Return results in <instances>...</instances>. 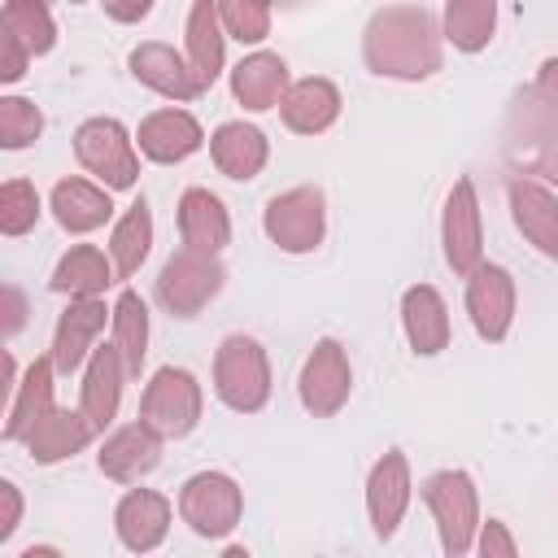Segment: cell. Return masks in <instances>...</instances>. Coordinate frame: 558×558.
Wrapping results in <instances>:
<instances>
[{"label": "cell", "instance_id": "1", "mask_svg": "<svg viewBox=\"0 0 558 558\" xmlns=\"http://www.w3.org/2000/svg\"><path fill=\"white\" fill-rule=\"evenodd\" d=\"M366 61L375 74L423 78L440 65L436 31L423 9H384L366 26Z\"/></svg>", "mask_w": 558, "mask_h": 558}, {"label": "cell", "instance_id": "2", "mask_svg": "<svg viewBox=\"0 0 558 558\" xmlns=\"http://www.w3.org/2000/svg\"><path fill=\"white\" fill-rule=\"evenodd\" d=\"M214 384L231 410H262V401L270 397V371H266V353L257 349V340L227 336L214 357Z\"/></svg>", "mask_w": 558, "mask_h": 558}, {"label": "cell", "instance_id": "3", "mask_svg": "<svg viewBox=\"0 0 558 558\" xmlns=\"http://www.w3.org/2000/svg\"><path fill=\"white\" fill-rule=\"evenodd\" d=\"M218 288H222V266L214 262V253H201V248L174 253L157 279L166 310L179 318H192L209 296H218Z\"/></svg>", "mask_w": 558, "mask_h": 558}, {"label": "cell", "instance_id": "4", "mask_svg": "<svg viewBox=\"0 0 558 558\" xmlns=\"http://www.w3.org/2000/svg\"><path fill=\"white\" fill-rule=\"evenodd\" d=\"M140 414H144V423L157 436H183V432H192V423L201 414V388H196V379L187 371L161 366L153 375V384L144 388Z\"/></svg>", "mask_w": 558, "mask_h": 558}, {"label": "cell", "instance_id": "5", "mask_svg": "<svg viewBox=\"0 0 558 558\" xmlns=\"http://www.w3.org/2000/svg\"><path fill=\"white\" fill-rule=\"evenodd\" d=\"M74 153H78V161H83L92 174H100L109 187H131V183H135L140 161H135V148H131L122 122H113V118H92V122H83V126L74 131Z\"/></svg>", "mask_w": 558, "mask_h": 558}, {"label": "cell", "instance_id": "6", "mask_svg": "<svg viewBox=\"0 0 558 558\" xmlns=\"http://www.w3.org/2000/svg\"><path fill=\"white\" fill-rule=\"evenodd\" d=\"M514 118H523V135L510 131V157L545 179H558V109L541 92H523L514 100Z\"/></svg>", "mask_w": 558, "mask_h": 558}, {"label": "cell", "instance_id": "7", "mask_svg": "<svg viewBox=\"0 0 558 558\" xmlns=\"http://www.w3.org/2000/svg\"><path fill=\"white\" fill-rule=\"evenodd\" d=\"M266 235L288 248L305 253L323 240V192L318 187H292L266 205Z\"/></svg>", "mask_w": 558, "mask_h": 558}, {"label": "cell", "instance_id": "8", "mask_svg": "<svg viewBox=\"0 0 558 558\" xmlns=\"http://www.w3.org/2000/svg\"><path fill=\"white\" fill-rule=\"evenodd\" d=\"M179 510L201 536H222L240 519V488L227 475H192L183 484Z\"/></svg>", "mask_w": 558, "mask_h": 558}, {"label": "cell", "instance_id": "9", "mask_svg": "<svg viewBox=\"0 0 558 558\" xmlns=\"http://www.w3.org/2000/svg\"><path fill=\"white\" fill-rule=\"evenodd\" d=\"M423 501L436 510L440 532H445V549L462 554L471 545V523H475V488L462 471H440L427 480Z\"/></svg>", "mask_w": 558, "mask_h": 558}, {"label": "cell", "instance_id": "10", "mask_svg": "<svg viewBox=\"0 0 558 558\" xmlns=\"http://www.w3.org/2000/svg\"><path fill=\"white\" fill-rule=\"evenodd\" d=\"M52 17L44 9V0H9L4 4V78H17L26 57L48 52L52 48Z\"/></svg>", "mask_w": 558, "mask_h": 558}, {"label": "cell", "instance_id": "11", "mask_svg": "<svg viewBox=\"0 0 558 558\" xmlns=\"http://www.w3.org/2000/svg\"><path fill=\"white\" fill-rule=\"evenodd\" d=\"M466 310L484 340H501L514 314V283L501 266H475L466 283Z\"/></svg>", "mask_w": 558, "mask_h": 558}, {"label": "cell", "instance_id": "12", "mask_svg": "<svg viewBox=\"0 0 558 558\" xmlns=\"http://www.w3.org/2000/svg\"><path fill=\"white\" fill-rule=\"evenodd\" d=\"M445 262L458 275H471L480 266V205L471 179H458L445 205Z\"/></svg>", "mask_w": 558, "mask_h": 558}, {"label": "cell", "instance_id": "13", "mask_svg": "<svg viewBox=\"0 0 558 558\" xmlns=\"http://www.w3.org/2000/svg\"><path fill=\"white\" fill-rule=\"evenodd\" d=\"M344 397H349V362H344V349L336 340H323L310 353L305 371H301V401L314 414H336Z\"/></svg>", "mask_w": 558, "mask_h": 558}, {"label": "cell", "instance_id": "14", "mask_svg": "<svg viewBox=\"0 0 558 558\" xmlns=\"http://www.w3.org/2000/svg\"><path fill=\"white\" fill-rule=\"evenodd\" d=\"M510 209L519 231L545 253L558 257V201L549 196V187H541L536 179H510Z\"/></svg>", "mask_w": 558, "mask_h": 558}, {"label": "cell", "instance_id": "15", "mask_svg": "<svg viewBox=\"0 0 558 558\" xmlns=\"http://www.w3.org/2000/svg\"><path fill=\"white\" fill-rule=\"evenodd\" d=\"M201 148V126L183 109H157L140 126V153L153 161H183Z\"/></svg>", "mask_w": 558, "mask_h": 558}, {"label": "cell", "instance_id": "16", "mask_svg": "<svg viewBox=\"0 0 558 558\" xmlns=\"http://www.w3.org/2000/svg\"><path fill=\"white\" fill-rule=\"evenodd\" d=\"M131 74H135L140 83H148L153 92L174 96V100L201 96V83H196L192 65H183V61L174 57V48H166V44H140V48L131 52Z\"/></svg>", "mask_w": 558, "mask_h": 558}, {"label": "cell", "instance_id": "17", "mask_svg": "<svg viewBox=\"0 0 558 558\" xmlns=\"http://www.w3.org/2000/svg\"><path fill=\"white\" fill-rule=\"evenodd\" d=\"M122 353L118 344H96L92 349V366L83 379V414L92 418V427H105L118 414V397H122Z\"/></svg>", "mask_w": 558, "mask_h": 558}, {"label": "cell", "instance_id": "18", "mask_svg": "<svg viewBox=\"0 0 558 558\" xmlns=\"http://www.w3.org/2000/svg\"><path fill=\"white\" fill-rule=\"evenodd\" d=\"M100 327H105V305L92 301V296L74 301V305L61 314L57 336H52V362H57L61 375L78 371V362H83V353L92 349V340H96Z\"/></svg>", "mask_w": 558, "mask_h": 558}, {"label": "cell", "instance_id": "19", "mask_svg": "<svg viewBox=\"0 0 558 558\" xmlns=\"http://www.w3.org/2000/svg\"><path fill=\"white\" fill-rule=\"evenodd\" d=\"M283 105V122L301 135H314V131H327L340 113V92L327 83V78H301L288 87V96L279 100Z\"/></svg>", "mask_w": 558, "mask_h": 558}, {"label": "cell", "instance_id": "20", "mask_svg": "<svg viewBox=\"0 0 558 558\" xmlns=\"http://www.w3.org/2000/svg\"><path fill=\"white\" fill-rule=\"evenodd\" d=\"M283 87H288V65L275 52H253L231 74V92L244 109H275Z\"/></svg>", "mask_w": 558, "mask_h": 558}, {"label": "cell", "instance_id": "21", "mask_svg": "<svg viewBox=\"0 0 558 558\" xmlns=\"http://www.w3.org/2000/svg\"><path fill=\"white\" fill-rule=\"evenodd\" d=\"M209 153H214L222 174L253 179L266 166V135L257 126H244V122H222L209 140Z\"/></svg>", "mask_w": 558, "mask_h": 558}, {"label": "cell", "instance_id": "22", "mask_svg": "<svg viewBox=\"0 0 558 558\" xmlns=\"http://www.w3.org/2000/svg\"><path fill=\"white\" fill-rule=\"evenodd\" d=\"M179 231H183V244L187 248H201V253H218L227 244V214L218 205V196H209L205 187H187L183 201H179Z\"/></svg>", "mask_w": 558, "mask_h": 558}, {"label": "cell", "instance_id": "23", "mask_svg": "<svg viewBox=\"0 0 558 558\" xmlns=\"http://www.w3.org/2000/svg\"><path fill=\"white\" fill-rule=\"evenodd\" d=\"M87 436H92V418L70 414V410H48L26 427V445L39 462H57V458L74 453L78 445H87Z\"/></svg>", "mask_w": 558, "mask_h": 558}, {"label": "cell", "instance_id": "24", "mask_svg": "<svg viewBox=\"0 0 558 558\" xmlns=\"http://www.w3.org/2000/svg\"><path fill=\"white\" fill-rule=\"evenodd\" d=\"M401 314H405V336H410L414 353H440L445 349L449 318H445V301L436 296V288H427V283L410 288L401 301Z\"/></svg>", "mask_w": 558, "mask_h": 558}, {"label": "cell", "instance_id": "25", "mask_svg": "<svg viewBox=\"0 0 558 558\" xmlns=\"http://www.w3.org/2000/svg\"><path fill=\"white\" fill-rule=\"evenodd\" d=\"M187 65L201 83V92L222 70V35H218V0H196L187 17Z\"/></svg>", "mask_w": 558, "mask_h": 558}, {"label": "cell", "instance_id": "26", "mask_svg": "<svg viewBox=\"0 0 558 558\" xmlns=\"http://www.w3.org/2000/svg\"><path fill=\"white\" fill-rule=\"evenodd\" d=\"M166 523H170V506H166V497H157L148 488L126 493L118 506V532L131 549H153L166 536Z\"/></svg>", "mask_w": 558, "mask_h": 558}, {"label": "cell", "instance_id": "27", "mask_svg": "<svg viewBox=\"0 0 558 558\" xmlns=\"http://www.w3.org/2000/svg\"><path fill=\"white\" fill-rule=\"evenodd\" d=\"M153 466H157V432L144 418L135 427H122L100 453V471L113 475V480H135Z\"/></svg>", "mask_w": 558, "mask_h": 558}, {"label": "cell", "instance_id": "28", "mask_svg": "<svg viewBox=\"0 0 558 558\" xmlns=\"http://www.w3.org/2000/svg\"><path fill=\"white\" fill-rule=\"evenodd\" d=\"M410 501V484H405V458L392 449L384 453V462L371 471V519L379 536H392L401 510Z\"/></svg>", "mask_w": 558, "mask_h": 558}, {"label": "cell", "instance_id": "29", "mask_svg": "<svg viewBox=\"0 0 558 558\" xmlns=\"http://www.w3.org/2000/svg\"><path fill=\"white\" fill-rule=\"evenodd\" d=\"M52 209H57V222L65 231H92L109 218V196L100 187H92L87 179H61L52 187Z\"/></svg>", "mask_w": 558, "mask_h": 558}, {"label": "cell", "instance_id": "30", "mask_svg": "<svg viewBox=\"0 0 558 558\" xmlns=\"http://www.w3.org/2000/svg\"><path fill=\"white\" fill-rule=\"evenodd\" d=\"M148 240H153V214H148V201L140 196V201L126 209V218L113 227V240H109L113 270H118L122 279H131V275L140 270V262H144V253H148Z\"/></svg>", "mask_w": 558, "mask_h": 558}, {"label": "cell", "instance_id": "31", "mask_svg": "<svg viewBox=\"0 0 558 558\" xmlns=\"http://www.w3.org/2000/svg\"><path fill=\"white\" fill-rule=\"evenodd\" d=\"M113 344L126 362V375H140L144 349H148V310L135 292H122L113 305Z\"/></svg>", "mask_w": 558, "mask_h": 558}, {"label": "cell", "instance_id": "32", "mask_svg": "<svg viewBox=\"0 0 558 558\" xmlns=\"http://www.w3.org/2000/svg\"><path fill=\"white\" fill-rule=\"evenodd\" d=\"M105 283H109V262H105V253L92 248V244L70 248V253L61 257L57 275H52V288H57V292H78V296H92V292H100Z\"/></svg>", "mask_w": 558, "mask_h": 558}, {"label": "cell", "instance_id": "33", "mask_svg": "<svg viewBox=\"0 0 558 558\" xmlns=\"http://www.w3.org/2000/svg\"><path fill=\"white\" fill-rule=\"evenodd\" d=\"M445 35L462 52H480L493 35V0H449L445 4Z\"/></svg>", "mask_w": 558, "mask_h": 558}, {"label": "cell", "instance_id": "34", "mask_svg": "<svg viewBox=\"0 0 558 558\" xmlns=\"http://www.w3.org/2000/svg\"><path fill=\"white\" fill-rule=\"evenodd\" d=\"M52 357H39L35 366H31V375H26V384H22V397L13 401V410H9V427H4V436L9 440H17V436H26V427L39 418V414H48V397H52Z\"/></svg>", "mask_w": 558, "mask_h": 558}, {"label": "cell", "instance_id": "35", "mask_svg": "<svg viewBox=\"0 0 558 558\" xmlns=\"http://www.w3.org/2000/svg\"><path fill=\"white\" fill-rule=\"evenodd\" d=\"M39 126H44V118H39V109H35L31 100H22V96L0 100V144H4V148L31 144V140L39 135Z\"/></svg>", "mask_w": 558, "mask_h": 558}, {"label": "cell", "instance_id": "36", "mask_svg": "<svg viewBox=\"0 0 558 558\" xmlns=\"http://www.w3.org/2000/svg\"><path fill=\"white\" fill-rule=\"evenodd\" d=\"M35 218H39V196H35V187L22 183V179L4 183V187H0V227H4L9 235H22L26 227H35Z\"/></svg>", "mask_w": 558, "mask_h": 558}, {"label": "cell", "instance_id": "37", "mask_svg": "<svg viewBox=\"0 0 558 558\" xmlns=\"http://www.w3.org/2000/svg\"><path fill=\"white\" fill-rule=\"evenodd\" d=\"M218 13L227 22V31L244 44H257L266 39L270 31V13H266V0H218Z\"/></svg>", "mask_w": 558, "mask_h": 558}, {"label": "cell", "instance_id": "38", "mask_svg": "<svg viewBox=\"0 0 558 558\" xmlns=\"http://www.w3.org/2000/svg\"><path fill=\"white\" fill-rule=\"evenodd\" d=\"M105 9H109V17H118V22H140V17L153 9V0H105Z\"/></svg>", "mask_w": 558, "mask_h": 558}, {"label": "cell", "instance_id": "39", "mask_svg": "<svg viewBox=\"0 0 558 558\" xmlns=\"http://www.w3.org/2000/svg\"><path fill=\"white\" fill-rule=\"evenodd\" d=\"M536 92L558 109V61H545V65H541V83H536Z\"/></svg>", "mask_w": 558, "mask_h": 558}, {"label": "cell", "instance_id": "40", "mask_svg": "<svg viewBox=\"0 0 558 558\" xmlns=\"http://www.w3.org/2000/svg\"><path fill=\"white\" fill-rule=\"evenodd\" d=\"M488 549H501V554H514V541L501 532V523L497 519H488V532H484V554Z\"/></svg>", "mask_w": 558, "mask_h": 558}, {"label": "cell", "instance_id": "41", "mask_svg": "<svg viewBox=\"0 0 558 558\" xmlns=\"http://www.w3.org/2000/svg\"><path fill=\"white\" fill-rule=\"evenodd\" d=\"M266 4H270V0H266Z\"/></svg>", "mask_w": 558, "mask_h": 558}]
</instances>
